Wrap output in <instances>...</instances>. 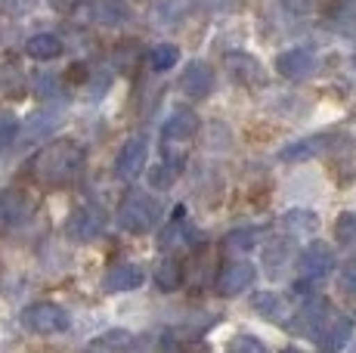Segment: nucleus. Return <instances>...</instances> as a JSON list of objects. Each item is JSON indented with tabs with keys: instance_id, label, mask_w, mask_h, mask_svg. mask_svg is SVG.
I'll return each instance as SVG.
<instances>
[{
	"instance_id": "f257e3e1",
	"label": "nucleus",
	"mask_w": 356,
	"mask_h": 353,
	"mask_svg": "<svg viewBox=\"0 0 356 353\" xmlns=\"http://www.w3.org/2000/svg\"><path fill=\"white\" fill-rule=\"evenodd\" d=\"M84 146L74 140H53L31 158V180L44 189H63L84 171Z\"/></svg>"
},
{
	"instance_id": "f03ea898",
	"label": "nucleus",
	"mask_w": 356,
	"mask_h": 353,
	"mask_svg": "<svg viewBox=\"0 0 356 353\" xmlns=\"http://www.w3.org/2000/svg\"><path fill=\"white\" fill-rule=\"evenodd\" d=\"M161 220V205L149 192L130 189L118 205V223L127 233H149Z\"/></svg>"
},
{
	"instance_id": "7ed1b4c3",
	"label": "nucleus",
	"mask_w": 356,
	"mask_h": 353,
	"mask_svg": "<svg viewBox=\"0 0 356 353\" xmlns=\"http://www.w3.org/2000/svg\"><path fill=\"white\" fill-rule=\"evenodd\" d=\"M22 325L29 331H34V335H56V331L68 329V313L59 304L40 301L22 310Z\"/></svg>"
},
{
	"instance_id": "20e7f679",
	"label": "nucleus",
	"mask_w": 356,
	"mask_h": 353,
	"mask_svg": "<svg viewBox=\"0 0 356 353\" xmlns=\"http://www.w3.org/2000/svg\"><path fill=\"white\" fill-rule=\"evenodd\" d=\"M328 316H332L328 313V301L313 297V301H307L285 325H289L294 335H300V338H319V331H323V325L328 322Z\"/></svg>"
},
{
	"instance_id": "39448f33",
	"label": "nucleus",
	"mask_w": 356,
	"mask_h": 353,
	"mask_svg": "<svg viewBox=\"0 0 356 353\" xmlns=\"http://www.w3.org/2000/svg\"><path fill=\"white\" fill-rule=\"evenodd\" d=\"M223 65H227L229 78L238 81L242 87H264L266 84V72H264V63L251 53H242V50H232L223 56Z\"/></svg>"
},
{
	"instance_id": "423d86ee",
	"label": "nucleus",
	"mask_w": 356,
	"mask_h": 353,
	"mask_svg": "<svg viewBox=\"0 0 356 353\" xmlns=\"http://www.w3.org/2000/svg\"><path fill=\"white\" fill-rule=\"evenodd\" d=\"M334 270V251L325 245V242H313V245L304 248V254L298 257V273L304 282H316L328 276Z\"/></svg>"
},
{
	"instance_id": "0eeeda50",
	"label": "nucleus",
	"mask_w": 356,
	"mask_h": 353,
	"mask_svg": "<svg viewBox=\"0 0 356 353\" xmlns=\"http://www.w3.org/2000/svg\"><path fill=\"white\" fill-rule=\"evenodd\" d=\"M146 158H149V142L143 133H136V137H130L121 146L115 171H118V176H124V180H136L143 174V167H146Z\"/></svg>"
},
{
	"instance_id": "6e6552de",
	"label": "nucleus",
	"mask_w": 356,
	"mask_h": 353,
	"mask_svg": "<svg viewBox=\"0 0 356 353\" xmlns=\"http://www.w3.org/2000/svg\"><path fill=\"white\" fill-rule=\"evenodd\" d=\"M102 227H106V214L99 208H78L65 220V236L74 242H90L102 233Z\"/></svg>"
},
{
	"instance_id": "1a4fd4ad",
	"label": "nucleus",
	"mask_w": 356,
	"mask_h": 353,
	"mask_svg": "<svg viewBox=\"0 0 356 353\" xmlns=\"http://www.w3.org/2000/svg\"><path fill=\"white\" fill-rule=\"evenodd\" d=\"M248 285H254V267L248 261H229L217 276V295L236 297L248 291Z\"/></svg>"
},
{
	"instance_id": "9d476101",
	"label": "nucleus",
	"mask_w": 356,
	"mask_h": 353,
	"mask_svg": "<svg viewBox=\"0 0 356 353\" xmlns=\"http://www.w3.org/2000/svg\"><path fill=\"white\" fill-rule=\"evenodd\" d=\"M276 69L282 78L289 81H304L316 72V53L304 50V47H294V50H285L276 56Z\"/></svg>"
},
{
	"instance_id": "9b49d317",
	"label": "nucleus",
	"mask_w": 356,
	"mask_h": 353,
	"mask_svg": "<svg viewBox=\"0 0 356 353\" xmlns=\"http://www.w3.org/2000/svg\"><path fill=\"white\" fill-rule=\"evenodd\" d=\"M334 142H338V137H332V133H316V137L294 140V142H289V146L282 149V152H279V158L282 161H310V158L325 155Z\"/></svg>"
},
{
	"instance_id": "f8f14e48",
	"label": "nucleus",
	"mask_w": 356,
	"mask_h": 353,
	"mask_svg": "<svg viewBox=\"0 0 356 353\" xmlns=\"http://www.w3.org/2000/svg\"><path fill=\"white\" fill-rule=\"evenodd\" d=\"M195 131H198V115L195 112H189V108H177V112H170V118L164 121V127H161V140H164V146H177V142H189L195 137Z\"/></svg>"
},
{
	"instance_id": "ddd939ff",
	"label": "nucleus",
	"mask_w": 356,
	"mask_h": 353,
	"mask_svg": "<svg viewBox=\"0 0 356 353\" xmlns=\"http://www.w3.org/2000/svg\"><path fill=\"white\" fill-rule=\"evenodd\" d=\"M353 335V319L350 316H328V322L323 325V331H319V350L323 353H338L347 347V341H350Z\"/></svg>"
},
{
	"instance_id": "4468645a",
	"label": "nucleus",
	"mask_w": 356,
	"mask_h": 353,
	"mask_svg": "<svg viewBox=\"0 0 356 353\" xmlns=\"http://www.w3.org/2000/svg\"><path fill=\"white\" fill-rule=\"evenodd\" d=\"M180 87H183L186 97L204 99L211 90H214V72H211L204 63H189L180 74Z\"/></svg>"
},
{
	"instance_id": "2eb2a0df",
	"label": "nucleus",
	"mask_w": 356,
	"mask_h": 353,
	"mask_svg": "<svg viewBox=\"0 0 356 353\" xmlns=\"http://www.w3.org/2000/svg\"><path fill=\"white\" fill-rule=\"evenodd\" d=\"M87 16L97 25L115 28V25L127 22V6H124V0H90V3H87Z\"/></svg>"
},
{
	"instance_id": "dca6fc26",
	"label": "nucleus",
	"mask_w": 356,
	"mask_h": 353,
	"mask_svg": "<svg viewBox=\"0 0 356 353\" xmlns=\"http://www.w3.org/2000/svg\"><path fill=\"white\" fill-rule=\"evenodd\" d=\"M143 285V270L134 263H118V267L106 270L102 276V288L106 291H134Z\"/></svg>"
},
{
	"instance_id": "f3484780",
	"label": "nucleus",
	"mask_w": 356,
	"mask_h": 353,
	"mask_svg": "<svg viewBox=\"0 0 356 353\" xmlns=\"http://www.w3.org/2000/svg\"><path fill=\"white\" fill-rule=\"evenodd\" d=\"M34 211L31 199L25 192H19V189H13V192H3L0 195V217H3L6 223H22L29 220Z\"/></svg>"
},
{
	"instance_id": "a211bd4d",
	"label": "nucleus",
	"mask_w": 356,
	"mask_h": 353,
	"mask_svg": "<svg viewBox=\"0 0 356 353\" xmlns=\"http://www.w3.org/2000/svg\"><path fill=\"white\" fill-rule=\"evenodd\" d=\"M251 307H254L260 316L273 319V322H289V304H285V297L276 295V291H257V295L251 297Z\"/></svg>"
},
{
	"instance_id": "6ab92c4d",
	"label": "nucleus",
	"mask_w": 356,
	"mask_h": 353,
	"mask_svg": "<svg viewBox=\"0 0 356 353\" xmlns=\"http://www.w3.org/2000/svg\"><path fill=\"white\" fill-rule=\"evenodd\" d=\"M25 50H29L31 59H40V63H47V59H56L59 53H63V40H59L56 35H50V31H40V35H31L29 38Z\"/></svg>"
},
{
	"instance_id": "aec40b11",
	"label": "nucleus",
	"mask_w": 356,
	"mask_h": 353,
	"mask_svg": "<svg viewBox=\"0 0 356 353\" xmlns=\"http://www.w3.org/2000/svg\"><path fill=\"white\" fill-rule=\"evenodd\" d=\"M282 227L289 229V236H313L319 229V217L313 211H307V208H291L282 217Z\"/></svg>"
},
{
	"instance_id": "412c9836",
	"label": "nucleus",
	"mask_w": 356,
	"mask_h": 353,
	"mask_svg": "<svg viewBox=\"0 0 356 353\" xmlns=\"http://www.w3.org/2000/svg\"><path fill=\"white\" fill-rule=\"evenodd\" d=\"M264 261H266L270 276H282V270L289 267V261H291V242L289 239H273L270 245L264 248Z\"/></svg>"
},
{
	"instance_id": "4be33fe9",
	"label": "nucleus",
	"mask_w": 356,
	"mask_h": 353,
	"mask_svg": "<svg viewBox=\"0 0 356 353\" xmlns=\"http://www.w3.org/2000/svg\"><path fill=\"white\" fill-rule=\"evenodd\" d=\"M334 239H338V248L347 257H356V214L353 211L341 214L334 220Z\"/></svg>"
},
{
	"instance_id": "5701e85b",
	"label": "nucleus",
	"mask_w": 356,
	"mask_h": 353,
	"mask_svg": "<svg viewBox=\"0 0 356 353\" xmlns=\"http://www.w3.org/2000/svg\"><path fill=\"white\" fill-rule=\"evenodd\" d=\"M155 285H159L161 291H174L183 285V270L177 261H170V257H164V261L155 267Z\"/></svg>"
},
{
	"instance_id": "b1692460",
	"label": "nucleus",
	"mask_w": 356,
	"mask_h": 353,
	"mask_svg": "<svg viewBox=\"0 0 356 353\" xmlns=\"http://www.w3.org/2000/svg\"><path fill=\"white\" fill-rule=\"evenodd\" d=\"M177 59H180V50H177L174 44H159V47H152V53H149V65H152V72L174 69Z\"/></svg>"
},
{
	"instance_id": "393cba45",
	"label": "nucleus",
	"mask_w": 356,
	"mask_h": 353,
	"mask_svg": "<svg viewBox=\"0 0 356 353\" xmlns=\"http://www.w3.org/2000/svg\"><path fill=\"white\" fill-rule=\"evenodd\" d=\"M130 347V335L127 331H108L99 341L90 344V353H124Z\"/></svg>"
},
{
	"instance_id": "a878e982",
	"label": "nucleus",
	"mask_w": 356,
	"mask_h": 353,
	"mask_svg": "<svg viewBox=\"0 0 356 353\" xmlns=\"http://www.w3.org/2000/svg\"><path fill=\"white\" fill-rule=\"evenodd\" d=\"M208 254L204 251H198V254L189 261V270H186V279H189V285L193 288H204V285L211 282V276H208Z\"/></svg>"
},
{
	"instance_id": "bb28decb",
	"label": "nucleus",
	"mask_w": 356,
	"mask_h": 353,
	"mask_svg": "<svg viewBox=\"0 0 356 353\" xmlns=\"http://www.w3.org/2000/svg\"><path fill=\"white\" fill-rule=\"evenodd\" d=\"M177 176H180V161H161V165L149 174V180H152V186H159V189H170Z\"/></svg>"
},
{
	"instance_id": "cd10ccee",
	"label": "nucleus",
	"mask_w": 356,
	"mask_h": 353,
	"mask_svg": "<svg viewBox=\"0 0 356 353\" xmlns=\"http://www.w3.org/2000/svg\"><path fill=\"white\" fill-rule=\"evenodd\" d=\"M189 13V0H161L159 3V22L174 25Z\"/></svg>"
},
{
	"instance_id": "c85d7f7f",
	"label": "nucleus",
	"mask_w": 356,
	"mask_h": 353,
	"mask_svg": "<svg viewBox=\"0 0 356 353\" xmlns=\"http://www.w3.org/2000/svg\"><path fill=\"white\" fill-rule=\"evenodd\" d=\"M19 137V121L13 112H0V152L13 146V140Z\"/></svg>"
},
{
	"instance_id": "c756f323",
	"label": "nucleus",
	"mask_w": 356,
	"mask_h": 353,
	"mask_svg": "<svg viewBox=\"0 0 356 353\" xmlns=\"http://www.w3.org/2000/svg\"><path fill=\"white\" fill-rule=\"evenodd\" d=\"M56 124H59V115H53V112L34 115L29 121V137H47L50 131H56Z\"/></svg>"
},
{
	"instance_id": "7c9ffc66",
	"label": "nucleus",
	"mask_w": 356,
	"mask_h": 353,
	"mask_svg": "<svg viewBox=\"0 0 356 353\" xmlns=\"http://www.w3.org/2000/svg\"><path fill=\"white\" fill-rule=\"evenodd\" d=\"M229 353H270V350H266V344L257 341V338L238 335V338H232L229 341Z\"/></svg>"
},
{
	"instance_id": "2f4dec72",
	"label": "nucleus",
	"mask_w": 356,
	"mask_h": 353,
	"mask_svg": "<svg viewBox=\"0 0 356 353\" xmlns=\"http://www.w3.org/2000/svg\"><path fill=\"white\" fill-rule=\"evenodd\" d=\"M257 242V229H251V227H245V229H232V233L227 236V245L229 248H251Z\"/></svg>"
},
{
	"instance_id": "473e14b6",
	"label": "nucleus",
	"mask_w": 356,
	"mask_h": 353,
	"mask_svg": "<svg viewBox=\"0 0 356 353\" xmlns=\"http://www.w3.org/2000/svg\"><path fill=\"white\" fill-rule=\"evenodd\" d=\"M34 90H38V97H56L59 78H53V74H38V78H34Z\"/></svg>"
},
{
	"instance_id": "72a5a7b5",
	"label": "nucleus",
	"mask_w": 356,
	"mask_h": 353,
	"mask_svg": "<svg viewBox=\"0 0 356 353\" xmlns=\"http://www.w3.org/2000/svg\"><path fill=\"white\" fill-rule=\"evenodd\" d=\"M183 350H186V341H183L177 331L161 335V353H183Z\"/></svg>"
},
{
	"instance_id": "f704fd0d",
	"label": "nucleus",
	"mask_w": 356,
	"mask_h": 353,
	"mask_svg": "<svg viewBox=\"0 0 356 353\" xmlns=\"http://www.w3.org/2000/svg\"><path fill=\"white\" fill-rule=\"evenodd\" d=\"M341 291H344V295H350V297H356V267L341 273Z\"/></svg>"
},
{
	"instance_id": "c9c22d12",
	"label": "nucleus",
	"mask_w": 356,
	"mask_h": 353,
	"mask_svg": "<svg viewBox=\"0 0 356 353\" xmlns=\"http://www.w3.org/2000/svg\"><path fill=\"white\" fill-rule=\"evenodd\" d=\"M282 3H285V10H289V13H298V16H304V13L313 6V0H282Z\"/></svg>"
},
{
	"instance_id": "e433bc0d",
	"label": "nucleus",
	"mask_w": 356,
	"mask_h": 353,
	"mask_svg": "<svg viewBox=\"0 0 356 353\" xmlns=\"http://www.w3.org/2000/svg\"><path fill=\"white\" fill-rule=\"evenodd\" d=\"M74 3H78V0H50V6H56V10H72Z\"/></svg>"
},
{
	"instance_id": "4c0bfd02",
	"label": "nucleus",
	"mask_w": 356,
	"mask_h": 353,
	"mask_svg": "<svg viewBox=\"0 0 356 353\" xmlns=\"http://www.w3.org/2000/svg\"><path fill=\"white\" fill-rule=\"evenodd\" d=\"M0 87H6V69L0 65Z\"/></svg>"
},
{
	"instance_id": "58836bf2",
	"label": "nucleus",
	"mask_w": 356,
	"mask_h": 353,
	"mask_svg": "<svg viewBox=\"0 0 356 353\" xmlns=\"http://www.w3.org/2000/svg\"><path fill=\"white\" fill-rule=\"evenodd\" d=\"M285 353H300V350H285Z\"/></svg>"
},
{
	"instance_id": "ea45409f",
	"label": "nucleus",
	"mask_w": 356,
	"mask_h": 353,
	"mask_svg": "<svg viewBox=\"0 0 356 353\" xmlns=\"http://www.w3.org/2000/svg\"><path fill=\"white\" fill-rule=\"evenodd\" d=\"M350 353H356V344H353V347H350Z\"/></svg>"
}]
</instances>
